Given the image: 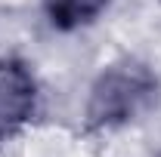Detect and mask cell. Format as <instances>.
Wrapping results in <instances>:
<instances>
[{"instance_id": "7a4b0ae2", "label": "cell", "mask_w": 161, "mask_h": 157, "mask_svg": "<svg viewBox=\"0 0 161 157\" xmlns=\"http://www.w3.org/2000/svg\"><path fill=\"white\" fill-rule=\"evenodd\" d=\"M40 86L31 65L19 56L0 59V142L13 139L37 114Z\"/></svg>"}, {"instance_id": "6da1fadb", "label": "cell", "mask_w": 161, "mask_h": 157, "mask_svg": "<svg viewBox=\"0 0 161 157\" xmlns=\"http://www.w3.org/2000/svg\"><path fill=\"white\" fill-rule=\"evenodd\" d=\"M158 99V74L140 59H121L93 80L84 117L90 129H118L142 117Z\"/></svg>"}, {"instance_id": "3957f363", "label": "cell", "mask_w": 161, "mask_h": 157, "mask_svg": "<svg viewBox=\"0 0 161 157\" xmlns=\"http://www.w3.org/2000/svg\"><path fill=\"white\" fill-rule=\"evenodd\" d=\"M112 0H43V13L56 31L87 28L108 9Z\"/></svg>"}]
</instances>
